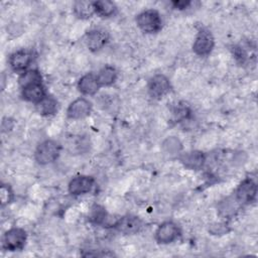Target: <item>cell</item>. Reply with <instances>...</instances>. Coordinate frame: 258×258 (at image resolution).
<instances>
[{"label": "cell", "mask_w": 258, "mask_h": 258, "mask_svg": "<svg viewBox=\"0 0 258 258\" xmlns=\"http://www.w3.org/2000/svg\"><path fill=\"white\" fill-rule=\"evenodd\" d=\"M60 152V145L54 140H45L41 142L34 153L35 160L41 164L46 165L55 161Z\"/></svg>", "instance_id": "1"}, {"label": "cell", "mask_w": 258, "mask_h": 258, "mask_svg": "<svg viewBox=\"0 0 258 258\" xmlns=\"http://www.w3.org/2000/svg\"><path fill=\"white\" fill-rule=\"evenodd\" d=\"M26 232L21 228H11L2 237V247L6 251L14 252L23 249L26 243Z\"/></svg>", "instance_id": "2"}, {"label": "cell", "mask_w": 258, "mask_h": 258, "mask_svg": "<svg viewBox=\"0 0 258 258\" xmlns=\"http://www.w3.org/2000/svg\"><path fill=\"white\" fill-rule=\"evenodd\" d=\"M136 22L138 27L146 33H154L161 28L160 14L154 9H147L139 13Z\"/></svg>", "instance_id": "3"}, {"label": "cell", "mask_w": 258, "mask_h": 258, "mask_svg": "<svg viewBox=\"0 0 258 258\" xmlns=\"http://www.w3.org/2000/svg\"><path fill=\"white\" fill-rule=\"evenodd\" d=\"M180 235L179 228L171 221H167L158 226L155 232V239L160 244H169L175 241Z\"/></svg>", "instance_id": "4"}, {"label": "cell", "mask_w": 258, "mask_h": 258, "mask_svg": "<svg viewBox=\"0 0 258 258\" xmlns=\"http://www.w3.org/2000/svg\"><path fill=\"white\" fill-rule=\"evenodd\" d=\"M215 40L212 33L209 30L203 29L198 33L192 45V49L198 55L204 56L208 55L213 50Z\"/></svg>", "instance_id": "5"}, {"label": "cell", "mask_w": 258, "mask_h": 258, "mask_svg": "<svg viewBox=\"0 0 258 258\" xmlns=\"http://www.w3.org/2000/svg\"><path fill=\"white\" fill-rule=\"evenodd\" d=\"M92 112V104L86 98H78L73 101L67 110V116L70 119L78 120L88 117Z\"/></svg>", "instance_id": "6"}, {"label": "cell", "mask_w": 258, "mask_h": 258, "mask_svg": "<svg viewBox=\"0 0 258 258\" xmlns=\"http://www.w3.org/2000/svg\"><path fill=\"white\" fill-rule=\"evenodd\" d=\"M257 194V185L251 178L244 179L236 189V200L237 202L248 205L254 202Z\"/></svg>", "instance_id": "7"}, {"label": "cell", "mask_w": 258, "mask_h": 258, "mask_svg": "<svg viewBox=\"0 0 258 258\" xmlns=\"http://www.w3.org/2000/svg\"><path fill=\"white\" fill-rule=\"evenodd\" d=\"M95 180L88 175H79L71 179L69 182V192L73 196H81L88 194L94 187Z\"/></svg>", "instance_id": "8"}, {"label": "cell", "mask_w": 258, "mask_h": 258, "mask_svg": "<svg viewBox=\"0 0 258 258\" xmlns=\"http://www.w3.org/2000/svg\"><path fill=\"white\" fill-rule=\"evenodd\" d=\"M142 225V221L138 217L127 215L117 220L114 224V227L116 230L123 234L131 235L138 233L141 230Z\"/></svg>", "instance_id": "9"}, {"label": "cell", "mask_w": 258, "mask_h": 258, "mask_svg": "<svg viewBox=\"0 0 258 258\" xmlns=\"http://www.w3.org/2000/svg\"><path fill=\"white\" fill-rule=\"evenodd\" d=\"M171 89L168 79L164 75L153 76L148 83L149 95L153 98H160L167 94Z\"/></svg>", "instance_id": "10"}, {"label": "cell", "mask_w": 258, "mask_h": 258, "mask_svg": "<svg viewBox=\"0 0 258 258\" xmlns=\"http://www.w3.org/2000/svg\"><path fill=\"white\" fill-rule=\"evenodd\" d=\"M32 61L31 52L21 49L13 52L9 57V66L14 72L23 73L28 70Z\"/></svg>", "instance_id": "11"}, {"label": "cell", "mask_w": 258, "mask_h": 258, "mask_svg": "<svg viewBox=\"0 0 258 258\" xmlns=\"http://www.w3.org/2000/svg\"><path fill=\"white\" fill-rule=\"evenodd\" d=\"M109 35L103 29H93L87 33L86 44L92 51H98L108 42Z\"/></svg>", "instance_id": "12"}, {"label": "cell", "mask_w": 258, "mask_h": 258, "mask_svg": "<svg viewBox=\"0 0 258 258\" xmlns=\"http://www.w3.org/2000/svg\"><path fill=\"white\" fill-rule=\"evenodd\" d=\"M21 96L27 102L38 104L47 95L42 83H38V84H33V85L22 88Z\"/></svg>", "instance_id": "13"}, {"label": "cell", "mask_w": 258, "mask_h": 258, "mask_svg": "<svg viewBox=\"0 0 258 258\" xmlns=\"http://www.w3.org/2000/svg\"><path fill=\"white\" fill-rule=\"evenodd\" d=\"M100 84L98 82L97 76L93 74H87L83 76L78 83V89L83 95H95L100 89Z\"/></svg>", "instance_id": "14"}, {"label": "cell", "mask_w": 258, "mask_h": 258, "mask_svg": "<svg viewBox=\"0 0 258 258\" xmlns=\"http://www.w3.org/2000/svg\"><path fill=\"white\" fill-rule=\"evenodd\" d=\"M179 159H180V162L186 168L199 169L204 165L206 161V156L201 151H189L181 154Z\"/></svg>", "instance_id": "15"}, {"label": "cell", "mask_w": 258, "mask_h": 258, "mask_svg": "<svg viewBox=\"0 0 258 258\" xmlns=\"http://www.w3.org/2000/svg\"><path fill=\"white\" fill-rule=\"evenodd\" d=\"M73 10L75 15L80 19H88L96 13L94 2L91 1H76L74 3Z\"/></svg>", "instance_id": "16"}, {"label": "cell", "mask_w": 258, "mask_h": 258, "mask_svg": "<svg viewBox=\"0 0 258 258\" xmlns=\"http://www.w3.org/2000/svg\"><path fill=\"white\" fill-rule=\"evenodd\" d=\"M117 71L114 67L112 66H105L104 68H102L98 75H97V79L98 82L100 84L101 87H107V86H111L113 85L116 80H117Z\"/></svg>", "instance_id": "17"}, {"label": "cell", "mask_w": 258, "mask_h": 258, "mask_svg": "<svg viewBox=\"0 0 258 258\" xmlns=\"http://www.w3.org/2000/svg\"><path fill=\"white\" fill-rule=\"evenodd\" d=\"M57 101L51 96H46L42 101L36 104V109L38 113L44 116L53 115L57 111Z\"/></svg>", "instance_id": "18"}, {"label": "cell", "mask_w": 258, "mask_h": 258, "mask_svg": "<svg viewBox=\"0 0 258 258\" xmlns=\"http://www.w3.org/2000/svg\"><path fill=\"white\" fill-rule=\"evenodd\" d=\"M19 85L22 88L33 85V84H38L42 83V77L40 73L37 70H27L23 73H21L19 79H18Z\"/></svg>", "instance_id": "19"}, {"label": "cell", "mask_w": 258, "mask_h": 258, "mask_svg": "<svg viewBox=\"0 0 258 258\" xmlns=\"http://www.w3.org/2000/svg\"><path fill=\"white\" fill-rule=\"evenodd\" d=\"M95 12L102 17H110L117 11V7L114 2L108 0H100L94 2Z\"/></svg>", "instance_id": "20"}, {"label": "cell", "mask_w": 258, "mask_h": 258, "mask_svg": "<svg viewBox=\"0 0 258 258\" xmlns=\"http://www.w3.org/2000/svg\"><path fill=\"white\" fill-rule=\"evenodd\" d=\"M107 213L104 210V208L96 205L91 209V213H90V220L97 225H102L106 222L107 218Z\"/></svg>", "instance_id": "21"}, {"label": "cell", "mask_w": 258, "mask_h": 258, "mask_svg": "<svg viewBox=\"0 0 258 258\" xmlns=\"http://www.w3.org/2000/svg\"><path fill=\"white\" fill-rule=\"evenodd\" d=\"M163 149L169 154L178 153L181 150V143L175 137H169L163 142Z\"/></svg>", "instance_id": "22"}, {"label": "cell", "mask_w": 258, "mask_h": 258, "mask_svg": "<svg viewBox=\"0 0 258 258\" xmlns=\"http://www.w3.org/2000/svg\"><path fill=\"white\" fill-rule=\"evenodd\" d=\"M13 200V190L10 187L9 184H1L0 187V201H1V206L5 207L8 204L11 203Z\"/></svg>", "instance_id": "23"}, {"label": "cell", "mask_w": 258, "mask_h": 258, "mask_svg": "<svg viewBox=\"0 0 258 258\" xmlns=\"http://www.w3.org/2000/svg\"><path fill=\"white\" fill-rule=\"evenodd\" d=\"M172 4L176 9H185L190 5V1H173Z\"/></svg>", "instance_id": "24"}]
</instances>
